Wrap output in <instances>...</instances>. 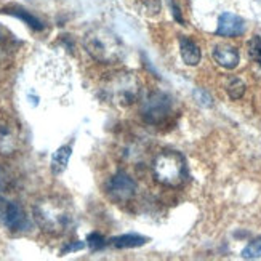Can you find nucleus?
<instances>
[{"mask_svg":"<svg viewBox=\"0 0 261 261\" xmlns=\"http://www.w3.org/2000/svg\"><path fill=\"white\" fill-rule=\"evenodd\" d=\"M4 188H5V175L2 172V168H0V192L4 191Z\"/></svg>","mask_w":261,"mask_h":261,"instance_id":"412c9836","label":"nucleus"},{"mask_svg":"<svg viewBox=\"0 0 261 261\" xmlns=\"http://www.w3.org/2000/svg\"><path fill=\"white\" fill-rule=\"evenodd\" d=\"M194 98H196V101L200 105V106H207V108H210L212 105H213V99H212V96L205 92V90H202V88H196L194 90Z\"/></svg>","mask_w":261,"mask_h":261,"instance_id":"6ab92c4d","label":"nucleus"},{"mask_svg":"<svg viewBox=\"0 0 261 261\" xmlns=\"http://www.w3.org/2000/svg\"><path fill=\"white\" fill-rule=\"evenodd\" d=\"M108 244H109V241H106L105 237L101 234H98V232H92V234H88V237H87V245L95 252L101 250V248H105Z\"/></svg>","mask_w":261,"mask_h":261,"instance_id":"f3484780","label":"nucleus"},{"mask_svg":"<svg viewBox=\"0 0 261 261\" xmlns=\"http://www.w3.org/2000/svg\"><path fill=\"white\" fill-rule=\"evenodd\" d=\"M147 242V239L144 236L140 234H123V236H117V237H112L109 241L111 245H114L117 248H135V247H141Z\"/></svg>","mask_w":261,"mask_h":261,"instance_id":"4468645a","label":"nucleus"},{"mask_svg":"<svg viewBox=\"0 0 261 261\" xmlns=\"http://www.w3.org/2000/svg\"><path fill=\"white\" fill-rule=\"evenodd\" d=\"M245 32V22L241 16L232 13H223L218 19L217 34L223 37H237Z\"/></svg>","mask_w":261,"mask_h":261,"instance_id":"6e6552de","label":"nucleus"},{"mask_svg":"<svg viewBox=\"0 0 261 261\" xmlns=\"http://www.w3.org/2000/svg\"><path fill=\"white\" fill-rule=\"evenodd\" d=\"M87 245V242H74V244H67L66 247L61 248V255L66 253H71V252H77V250H82V248Z\"/></svg>","mask_w":261,"mask_h":261,"instance_id":"aec40b11","label":"nucleus"},{"mask_svg":"<svg viewBox=\"0 0 261 261\" xmlns=\"http://www.w3.org/2000/svg\"><path fill=\"white\" fill-rule=\"evenodd\" d=\"M213 60L226 69H234L239 64V51L229 45H218L213 48Z\"/></svg>","mask_w":261,"mask_h":261,"instance_id":"1a4fd4ad","label":"nucleus"},{"mask_svg":"<svg viewBox=\"0 0 261 261\" xmlns=\"http://www.w3.org/2000/svg\"><path fill=\"white\" fill-rule=\"evenodd\" d=\"M2 13H7V15H11V16H15V18L22 19L34 31H42L43 29V22L39 18L31 15L29 11H26L24 8H21V7H7V8L2 10Z\"/></svg>","mask_w":261,"mask_h":261,"instance_id":"f8f14e48","label":"nucleus"},{"mask_svg":"<svg viewBox=\"0 0 261 261\" xmlns=\"http://www.w3.org/2000/svg\"><path fill=\"white\" fill-rule=\"evenodd\" d=\"M242 258L245 259H256L261 258V237L252 241L244 250H242Z\"/></svg>","mask_w":261,"mask_h":261,"instance_id":"2eb2a0df","label":"nucleus"},{"mask_svg":"<svg viewBox=\"0 0 261 261\" xmlns=\"http://www.w3.org/2000/svg\"><path fill=\"white\" fill-rule=\"evenodd\" d=\"M173 109V101L167 93L155 92L146 98L141 106V116L143 119L151 123V125H161L164 123Z\"/></svg>","mask_w":261,"mask_h":261,"instance_id":"39448f33","label":"nucleus"},{"mask_svg":"<svg viewBox=\"0 0 261 261\" xmlns=\"http://www.w3.org/2000/svg\"><path fill=\"white\" fill-rule=\"evenodd\" d=\"M101 93L112 105L130 106L140 98L141 82L132 72H116L106 79V82L101 87Z\"/></svg>","mask_w":261,"mask_h":261,"instance_id":"7ed1b4c3","label":"nucleus"},{"mask_svg":"<svg viewBox=\"0 0 261 261\" xmlns=\"http://www.w3.org/2000/svg\"><path fill=\"white\" fill-rule=\"evenodd\" d=\"M5 36H7V31H5L2 26H0V40H4V39H5Z\"/></svg>","mask_w":261,"mask_h":261,"instance_id":"4be33fe9","label":"nucleus"},{"mask_svg":"<svg viewBox=\"0 0 261 261\" xmlns=\"http://www.w3.org/2000/svg\"><path fill=\"white\" fill-rule=\"evenodd\" d=\"M135 192H136V183L133 181V178H130L123 172L114 175L108 183V194L116 202L130 200L135 196Z\"/></svg>","mask_w":261,"mask_h":261,"instance_id":"0eeeda50","label":"nucleus"},{"mask_svg":"<svg viewBox=\"0 0 261 261\" xmlns=\"http://www.w3.org/2000/svg\"><path fill=\"white\" fill-rule=\"evenodd\" d=\"M18 147V138L7 125H0V154L10 155L16 151Z\"/></svg>","mask_w":261,"mask_h":261,"instance_id":"ddd939ff","label":"nucleus"},{"mask_svg":"<svg viewBox=\"0 0 261 261\" xmlns=\"http://www.w3.org/2000/svg\"><path fill=\"white\" fill-rule=\"evenodd\" d=\"M152 172L161 185L168 188H178L188 178V168L185 157L176 151H162L154 159Z\"/></svg>","mask_w":261,"mask_h":261,"instance_id":"20e7f679","label":"nucleus"},{"mask_svg":"<svg viewBox=\"0 0 261 261\" xmlns=\"http://www.w3.org/2000/svg\"><path fill=\"white\" fill-rule=\"evenodd\" d=\"M248 55L250 58L261 64V39L255 36L250 42H248Z\"/></svg>","mask_w":261,"mask_h":261,"instance_id":"a211bd4d","label":"nucleus"},{"mask_svg":"<svg viewBox=\"0 0 261 261\" xmlns=\"http://www.w3.org/2000/svg\"><path fill=\"white\" fill-rule=\"evenodd\" d=\"M72 155V147L71 144H64L61 147L55 151L53 157H51V173L53 175H61L67 164H69V159Z\"/></svg>","mask_w":261,"mask_h":261,"instance_id":"9b49d317","label":"nucleus"},{"mask_svg":"<svg viewBox=\"0 0 261 261\" xmlns=\"http://www.w3.org/2000/svg\"><path fill=\"white\" fill-rule=\"evenodd\" d=\"M84 47L87 53L98 63L112 64L122 58L123 43L114 32L105 28H93L84 37Z\"/></svg>","mask_w":261,"mask_h":261,"instance_id":"f03ea898","label":"nucleus"},{"mask_svg":"<svg viewBox=\"0 0 261 261\" xmlns=\"http://www.w3.org/2000/svg\"><path fill=\"white\" fill-rule=\"evenodd\" d=\"M0 224H4L10 231H24L31 223L18 203L0 197Z\"/></svg>","mask_w":261,"mask_h":261,"instance_id":"423d86ee","label":"nucleus"},{"mask_svg":"<svg viewBox=\"0 0 261 261\" xmlns=\"http://www.w3.org/2000/svg\"><path fill=\"white\" fill-rule=\"evenodd\" d=\"M39 228L51 236L66 234L74 226V212L69 202L60 197H45L32 208Z\"/></svg>","mask_w":261,"mask_h":261,"instance_id":"f257e3e1","label":"nucleus"},{"mask_svg":"<svg viewBox=\"0 0 261 261\" xmlns=\"http://www.w3.org/2000/svg\"><path fill=\"white\" fill-rule=\"evenodd\" d=\"M226 90H228V95L232 99H239L245 93V84L241 81V79H232V81L228 84V88Z\"/></svg>","mask_w":261,"mask_h":261,"instance_id":"dca6fc26","label":"nucleus"},{"mask_svg":"<svg viewBox=\"0 0 261 261\" xmlns=\"http://www.w3.org/2000/svg\"><path fill=\"white\" fill-rule=\"evenodd\" d=\"M179 50H181V58L188 66H197L200 63V48L188 37L179 39Z\"/></svg>","mask_w":261,"mask_h":261,"instance_id":"9d476101","label":"nucleus"}]
</instances>
